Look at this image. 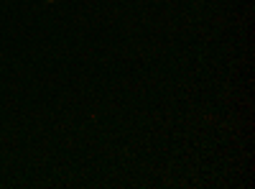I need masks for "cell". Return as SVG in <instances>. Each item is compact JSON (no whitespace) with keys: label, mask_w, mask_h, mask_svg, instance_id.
Here are the masks:
<instances>
[{"label":"cell","mask_w":255,"mask_h":189,"mask_svg":"<svg viewBox=\"0 0 255 189\" xmlns=\"http://www.w3.org/2000/svg\"><path fill=\"white\" fill-rule=\"evenodd\" d=\"M44 3H56V0H44Z\"/></svg>","instance_id":"1"}]
</instances>
